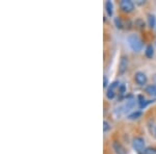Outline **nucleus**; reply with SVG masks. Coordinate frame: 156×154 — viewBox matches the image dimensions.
I'll return each mask as SVG.
<instances>
[{"mask_svg":"<svg viewBox=\"0 0 156 154\" xmlns=\"http://www.w3.org/2000/svg\"><path fill=\"white\" fill-rule=\"evenodd\" d=\"M153 55H154V50H153L152 45H149V46L147 47V49H146V56H147L148 59H152Z\"/></svg>","mask_w":156,"mask_h":154,"instance_id":"11","label":"nucleus"},{"mask_svg":"<svg viewBox=\"0 0 156 154\" xmlns=\"http://www.w3.org/2000/svg\"><path fill=\"white\" fill-rule=\"evenodd\" d=\"M146 92L148 93L149 95L152 96H156V85L155 84H150L146 88Z\"/></svg>","mask_w":156,"mask_h":154,"instance_id":"10","label":"nucleus"},{"mask_svg":"<svg viewBox=\"0 0 156 154\" xmlns=\"http://www.w3.org/2000/svg\"><path fill=\"white\" fill-rule=\"evenodd\" d=\"M112 147H114L115 153H117V154H126V150H125V148L123 147L120 143L115 142L114 144H112Z\"/></svg>","mask_w":156,"mask_h":154,"instance_id":"7","label":"nucleus"},{"mask_svg":"<svg viewBox=\"0 0 156 154\" xmlns=\"http://www.w3.org/2000/svg\"><path fill=\"white\" fill-rule=\"evenodd\" d=\"M134 100L133 99H130V100H128L127 102H126V104L124 105V106H123L122 108H123V112L124 113H127V112H129L130 109H131V108L134 106Z\"/></svg>","mask_w":156,"mask_h":154,"instance_id":"8","label":"nucleus"},{"mask_svg":"<svg viewBox=\"0 0 156 154\" xmlns=\"http://www.w3.org/2000/svg\"><path fill=\"white\" fill-rule=\"evenodd\" d=\"M120 6L123 9V12L125 13H130L134 9V4L132 3V1L130 0H122L120 2Z\"/></svg>","mask_w":156,"mask_h":154,"instance_id":"3","label":"nucleus"},{"mask_svg":"<svg viewBox=\"0 0 156 154\" xmlns=\"http://www.w3.org/2000/svg\"><path fill=\"white\" fill-rule=\"evenodd\" d=\"M107 84H108L107 77H106V76H104V77H103V87L106 88V87H107Z\"/></svg>","mask_w":156,"mask_h":154,"instance_id":"17","label":"nucleus"},{"mask_svg":"<svg viewBox=\"0 0 156 154\" xmlns=\"http://www.w3.org/2000/svg\"><path fill=\"white\" fill-rule=\"evenodd\" d=\"M105 9H106L108 16H112V14H114V4H112V1H107L105 3Z\"/></svg>","mask_w":156,"mask_h":154,"instance_id":"9","label":"nucleus"},{"mask_svg":"<svg viewBox=\"0 0 156 154\" xmlns=\"http://www.w3.org/2000/svg\"><path fill=\"white\" fill-rule=\"evenodd\" d=\"M140 116H142V113L140 112H134V113H132L131 115H129V118L130 120H135V119H138L140 117Z\"/></svg>","mask_w":156,"mask_h":154,"instance_id":"13","label":"nucleus"},{"mask_svg":"<svg viewBox=\"0 0 156 154\" xmlns=\"http://www.w3.org/2000/svg\"><path fill=\"white\" fill-rule=\"evenodd\" d=\"M155 136H156V128H155Z\"/></svg>","mask_w":156,"mask_h":154,"instance_id":"19","label":"nucleus"},{"mask_svg":"<svg viewBox=\"0 0 156 154\" xmlns=\"http://www.w3.org/2000/svg\"><path fill=\"white\" fill-rule=\"evenodd\" d=\"M148 21H149V25L150 27H154L155 26V23H156V19L153 15H149L148 17Z\"/></svg>","mask_w":156,"mask_h":154,"instance_id":"12","label":"nucleus"},{"mask_svg":"<svg viewBox=\"0 0 156 154\" xmlns=\"http://www.w3.org/2000/svg\"><path fill=\"white\" fill-rule=\"evenodd\" d=\"M128 43H129L130 47H131L133 51L140 52L143 49V43L136 34H130L128 37Z\"/></svg>","mask_w":156,"mask_h":154,"instance_id":"1","label":"nucleus"},{"mask_svg":"<svg viewBox=\"0 0 156 154\" xmlns=\"http://www.w3.org/2000/svg\"><path fill=\"white\" fill-rule=\"evenodd\" d=\"M115 25H117L118 28H122V27H123L122 21H121V19H120V18H115Z\"/></svg>","mask_w":156,"mask_h":154,"instance_id":"15","label":"nucleus"},{"mask_svg":"<svg viewBox=\"0 0 156 154\" xmlns=\"http://www.w3.org/2000/svg\"><path fill=\"white\" fill-rule=\"evenodd\" d=\"M144 154H156V149L155 148H147V149H145Z\"/></svg>","mask_w":156,"mask_h":154,"instance_id":"14","label":"nucleus"},{"mask_svg":"<svg viewBox=\"0 0 156 154\" xmlns=\"http://www.w3.org/2000/svg\"><path fill=\"white\" fill-rule=\"evenodd\" d=\"M127 67H128V59L126 56H122L120 62V67H119L120 73H124L127 70Z\"/></svg>","mask_w":156,"mask_h":154,"instance_id":"6","label":"nucleus"},{"mask_svg":"<svg viewBox=\"0 0 156 154\" xmlns=\"http://www.w3.org/2000/svg\"><path fill=\"white\" fill-rule=\"evenodd\" d=\"M119 85V82L118 81H115L110 84V88L107 90V93H106V97L108 99H114L115 96V89Z\"/></svg>","mask_w":156,"mask_h":154,"instance_id":"4","label":"nucleus"},{"mask_svg":"<svg viewBox=\"0 0 156 154\" xmlns=\"http://www.w3.org/2000/svg\"><path fill=\"white\" fill-rule=\"evenodd\" d=\"M154 80H155V83H156V75L154 76Z\"/></svg>","mask_w":156,"mask_h":154,"instance_id":"18","label":"nucleus"},{"mask_svg":"<svg viewBox=\"0 0 156 154\" xmlns=\"http://www.w3.org/2000/svg\"><path fill=\"white\" fill-rule=\"evenodd\" d=\"M135 81L140 85H144L147 83V76L143 72H137L135 74Z\"/></svg>","mask_w":156,"mask_h":154,"instance_id":"5","label":"nucleus"},{"mask_svg":"<svg viewBox=\"0 0 156 154\" xmlns=\"http://www.w3.org/2000/svg\"><path fill=\"white\" fill-rule=\"evenodd\" d=\"M110 128V126H109V124L106 122V121H104V123H103V130L104 131H107L108 129Z\"/></svg>","mask_w":156,"mask_h":154,"instance_id":"16","label":"nucleus"},{"mask_svg":"<svg viewBox=\"0 0 156 154\" xmlns=\"http://www.w3.org/2000/svg\"><path fill=\"white\" fill-rule=\"evenodd\" d=\"M132 146H133V148L135 149V151H137V152H140V153L144 152V151H145L144 150V148H145V141H144V138H133Z\"/></svg>","mask_w":156,"mask_h":154,"instance_id":"2","label":"nucleus"}]
</instances>
